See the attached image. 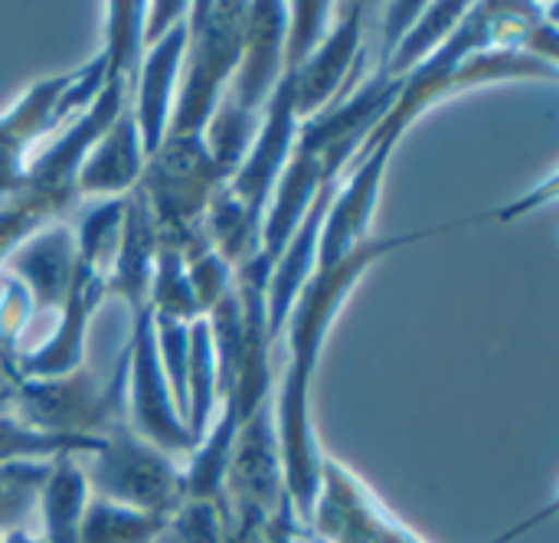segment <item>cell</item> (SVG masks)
<instances>
[{"mask_svg": "<svg viewBox=\"0 0 559 543\" xmlns=\"http://www.w3.org/2000/svg\"><path fill=\"white\" fill-rule=\"evenodd\" d=\"M39 485V472H0V538L16 524V518L33 505Z\"/></svg>", "mask_w": 559, "mask_h": 543, "instance_id": "5", "label": "cell"}, {"mask_svg": "<svg viewBox=\"0 0 559 543\" xmlns=\"http://www.w3.org/2000/svg\"><path fill=\"white\" fill-rule=\"evenodd\" d=\"M0 543H43V538L36 541V538H29V534H23V531H16V528H10L3 538H0Z\"/></svg>", "mask_w": 559, "mask_h": 543, "instance_id": "7", "label": "cell"}, {"mask_svg": "<svg viewBox=\"0 0 559 543\" xmlns=\"http://www.w3.org/2000/svg\"><path fill=\"white\" fill-rule=\"evenodd\" d=\"M43 543H79V528L85 515V479L62 459L43 482Z\"/></svg>", "mask_w": 559, "mask_h": 543, "instance_id": "2", "label": "cell"}, {"mask_svg": "<svg viewBox=\"0 0 559 543\" xmlns=\"http://www.w3.org/2000/svg\"><path fill=\"white\" fill-rule=\"evenodd\" d=\"M167 528V518L134 511L115 501H92L85 505L79 543H154Z\"/></svg>", "mask_w": 559, "mask_h": 543, "instance_id": "3", "label": "cell"}, {"mask_svg": "<svg viewBox=\"0 0 559 543\" xmlns=\"http://www.w3.org/2000/svg\"><path fill=\"white\" fill-rule=\"evenodd\" d=\"M154 543H180V541H177V538H174V534H170V531L164 528V534H160V538H157Z\"/></svg>", "mask_w": 559, "mask_h": 543, "instance_id": "8", "label": "cell"}, {"mask_svg": "<svg viewBox=\"0 0 559 543\" xmlns=\"http://www.w3.org/2000/svg\"><path fill=\"white\" fill-rule=\"evenodd\" d=\"M233 7H219L216 10V16H213V26L210 29H203V36L200 39H206L203 43V52H206V59L210 62H216L219 59V39H223V33L229 29V23L236 20V13H229ZM216 75H223V69L219 66H200L197 72H193V82H190V92H187V102L193 98H200V95H210V88L216 85Z\"/></svg>", "mask_w": 559, "mask_h": 543, "instance_id": "6", "label": "cell"}, {"mask_svg": "<svg viewBox=\"0 0 559 543\" xmlns=\"http://www.w3.org/2000/svg\"><path fill=\"white\" fill-rule=\"evenodd\" d=\"M92 479L105 501L160 515V518H170V511L183 495V485L177 482L174 469L160 456L141 449L131 439L111 446V452L98 459Z\"/></svg>", "mask_w": 559, "mask_h": 543, "instance_id": "1", "label": "cell"}, {"mask_svg": "<svg viewBox=\"0 0 559 543\" xmlns=\"http://www.w3.org/2000/svg\"><path fill=\"white\" fill-rule=\"evenodd\" d=\"M180 39H183V33H174V36L151 56V66H147L144 95H141L144 125H147V147H157V128H160V118H164L167 85H170L174 59H177V52H180Z\"/></svg>", "mask_w": 559, "mask_h": 543, "instance_id": "4", "label": "cell"}]
</instances>
